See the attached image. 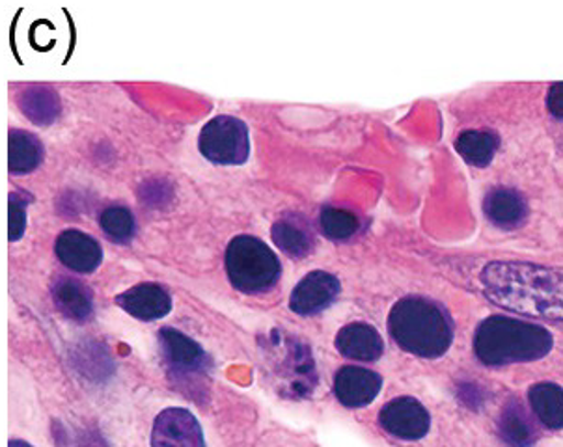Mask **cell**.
<instances>
[{"instance_id": "obj_8", "label": "cell", "mask_w": 563, "mask_h": 447, "mask_svg": "<svg viewBox=\"0 0 563 447\" xmlns=\"http://www.w3.org/2000/svg\"><path fill=\"white\" fill-rule=\"evenodd\" d=\"M380 425L401 440H420L428 435L429 414L417 399L399 398L380 411Z\"/></svg>"}, {"instance_id": "obj_6", "label": "cell", "mask_w": 563, "mask_h": 447, "mask_svg": "<svg viewBox=\"0 0 563 447\" xmlns=\"http://www.w3.org/2000/svg\"><path fill=\"white\" fill-rule=\"evenodd\" d=\"M161 350L165 358L168 373L176 379V382L192 384L209 371V358L202 347L174 328H163L159 332Z\"/></svg>"}, {"instance_id": "obj_11", "label": "cell", "mask_w": 563, "mask_h": 447, "mask_svg": "<svg viewBox=\"0 0 563 447\" xmlns=\"http://www.w3.org/2000/svg\"><path fill=\"white\" fill-rule=\"evenodd\" d=\"M123 312L141 321H157L170 313L172 297L159 283H139L117 297Z\"/></svg>"}, {"instance_id": "obj_16", "label": "cell", "mask_w": 563, "mask_h": 447, "mask_svg": "<svg viewBox=\"0 0 563 447\" xmlns=\"http://www.w3.org/2000/svg\"><path fill=\"white\" fill-rule=\"evenodd\" d=\"M19 104L25 116L37 125L55 122L60 114V99L49 88L32 87L19 93Z\"/></svg>"}, {"instance_id": "obj_14", "label": "cell", "mask_w": 563, "mask_h": 447, "mask_svg": "<svg viewBox=\"0 0 563 447\" xmlns=\"http://www.w3.org/2000/svg\"><path fill=\"white\" fill-rule=\"evenodd\" d=\"M336 347L343 356L361 361H375L385 350L379 332L364 323L343 326L338 332Z\"/></svg>"}, {"instance_id": "obj_9", "label": "cell", "mask_w": 563, "mask_h": 447, "mask_svg": "<svg viewBox=\"0 0 563 447\" xmlns=\"http://www.w3.org/2000/svg\"><path fill=\"white\" fill-rule=\"evenodd\" d=\"M340 294V282L338 278L323 272V270H313L310 275L305 276L294 293L289 297V308L297 315H316L331 306Z\"/></svg>"}, {"instance_id": "obj_22", "label": "cell", "mask_w": 563, "mask_h": 447, "mask_svg": "<svg viewBox=\"0 0 563 447\" xmlns=\"http://www.w3.org/2000/svg\"><path fill=\"white\" fill-rule=\"evenodd\" d=\"M522 213V205L515 194L508 192H498L493 194L489 202V215L496 222H519V215Z\"/></svg>"}, {"instance_id": "obj_4", "label": "cell", "mask_w": 563, "mask_h": 447, "mask_svg": "<svg viewBox=\"0 0 563 447\" xmlns=\"http://www.w3.org/2000/svg\"><path fill=\"white\" fill-rule=\"evenodd\" d=\"M280 261L264 241L238 235L227 248V272L233 288L246 294L267 293L280 280Z\"/></svg>"}, {"instance_id": "obj_20", "label": "cell", "mask_w": 563, "mask_h": 447, "mask_svg": "<svg viewBox=\"0 0 563 447\" xmlns=\"http://www.w3.org/2000/svg\"><path fill=\"white\" fill-rule=\"evenodd\" d=\"M99 224L107 233V237H111L117 243H129L136 232L135 216L128 208H120V205L104 209Z\"/></svg>"}, {"instance_id": "obj_25", "label": "cell", "mask_w": 563, "mask_h": 447, "mask_svg": "<svg viewBox=\"0 0 563 447\" xmlns=\"http://www.w3.org/2000/svg\"><path fill=\"white\" fill-rule=\"evenodd\" d=\"M10 447H32L29 442L23 440H12L10 442Z\"/></svg>"}, {"instance_id": "obj_5", "label": "cell", "mask_w": 563, "mask_h": 447, "mask_svg": "<svg viewBox=\"0 0 563 447\" xmlns=\"http://www.w3.org/2000/svg\"><path fill=\"white\" fill-rule=\"evenodd\" d=\"M198 147L200 154L214 165H243L251 155L249 127L240 118H213L200 133Z\"/></svg>"}, {"instance_id": "obj_13", "label": "cell", "mask_w": 563, "mask_h": 447, "mask_svg": "<svg viewBox=\"0 0 563 447\" xmlns=\"http://www.w3.org/2000/svg\"><path fill=\"white\" fill-rule=\"evenodd\" d=\"M53 301H55L58 312L71 321L85 323L92 317V291L86 288V283L79 282L75 278H68V276L56 278L53 283Z\"/></svg>"}, {"instance_id": "obj_23", "label": "cell", "mask_w": 563, "mask_h": 447, "mask_svg": "<svg viewBox=\"0 0 563 447\" xmlns=\"http://www.w3.org/2000/svg\"><path fill=\"white\" fill-rule=\"evenodd\" d=\"M26 227V200L12 192L10 194V241H19L23 237Z\"/></svg>"}, {"instance_id": "obj_1", "label": "cell", "mask_w": 563, "mask_h": 447, "mask_svg": "<svg viewBox=\"0 0 563 447\" xmlns=\"http://www.w3.org/2000/svg\"><path fill=\"white\" fill-rule=\"evenodd\" d=\"M479 282L490 301L504 310L563 321V270L495 261L482 270Z\"/></svg>"}, {"instance_id": "obj_24", "label": "cell", "mask_w": 563, "mask_h": 447, "mask_svg": "<svg viewBox=\"0 0 563 447\" xmlns=\"http://www.w3.org/2000/svg\"><path fill=\"white\" fill-rule=\"evenodd\" d=\"M551 109L556 116H563V85L552 90Z\"/></svg>"}, {"instance_id": "obj_10", "label": "cell", "mask_w": 563, "mask_h": 447, "mask_svg": "<svg viewBox=\"0 0 563 447\" xmlns=\"http://www.w3.org/2000/svg\"><path fill=\"white\" fill-rule=\"evenodd\" d=\"M55 250L64 267L85 275L98 269L103 259V250L98 241L79 230L62 232L56 239Z\"/></svg>"}, {"instance_id": "obj_17", "label": "cell", "mask_w": 563, "mask_h": 447, "mask_svg": "<svg viewBox=\"0 0 563 447\" xmlns=\"http://www.w3.org/2000/svg\"><path fill=\"white\" fill-rule=\"evenodd\" d=\"M10 172L29 174L36 170L43 159L42 142L26 131H10Z\"/></svg>"}, {"instance_id": "obj_18", "label": "cell", "mask_w": 563, "mask_h": 447, "mask_svg": "<svg viewBox=\"0 0 563 447\" xmlns=\"http://www.w3.org/2000/svg\"><path fill=\"white\" fill-rule=\"evenodd\" d=\"M536 416L549 429L558 431L563 427V390L556 384H538L530 390Z\"/></svg>"}, {"instance_id": "obj_19", "label": "cell", "mask_w": 563, "mask_h": 447, "mask_svg": "<svg viewBox=\"0 0 563 447\" xmlns=\"http://www.w3.org/2000/svg\"><path fill=\"white\" fill-rule=\"evenodd\" d=\"M500 435L511 447H530L536 442V427L521 404L506 406L500 417Z\"/></svg>"}, {"instance_id": "obj_2", "label": "cell", "mask_w": 563, "mask_h": 447, "mask_svg": "<svg viewBox=\"0 0 563 447\" xmlns=\"http://www.w3.org/2000/svg\"><path fill=\"white\" fill-rule=\"evenodd\" d=\"M388 328L401 349L423 358L444 355L452 344V326L444 312L418 297L404 299L394 306Z\"/></svg>"}, {"instance_id": "obj_15", "label": "cell", "mask_w": 563, "mask_h": 447, "mask_svg": "<svg viewBox=\"0 0 563 447\" xmlns=\"http://www.w3.org/2000/svg\"><path fill=\"white\" fill-rule=\"evenodd\" d=\"M273 241L289 258L302 259L313 250L316 237H313L310 222L300 215H288L280 219L273 226Z\"/></svg>"}, {"instance_id": "obj_3", "label": "cell", "mask_w": 563, "mask_h": 447, "mask_svg": "<svg viewBox=\"0 0 563 447\" xmlns=\"http://www.w3.org/2000/svg\"><path fill=\"white\" fill-rule=\"evenodd\" d=\"M551 345V334L545 328L514 319H489L476 336V353L489 366L538 360L549 353Z\"/></svg>"}, {"instance_id": "obj_7", "label": "cell", "mask_w": 563, "mask_h": 447, "mask_svg": "<svg viewBox=\"0 0 563 447\" xmlns=\"http://www.w3.org/2000/svg\"><path fill=\"white\" fill-rule=\"evenodd\" d=\"M152 447H206L197 417L185 409H166L155 417Z\"/></svg>"}, {"instance_id": "obj_21", "label": "cell", "mask_w": 563, "mask_h": 447, "mask_svg": "<svg viewBox=\"0 0 563 447\" xmlns=\"http://www.w3.org/2000/svg\"><path fill=\"white\" fill-rule=\"evenodd\" d=\"M321 227L324 235L334 241L347 239L358 230V221L353 213L343 209L327 208L321 213Z\"/></svg>"}, {"instance_id": "obj_12", "label": "cell", "mask_w": 563, "mask_h": 447, "mask_svg": "<svg viewBox=\"0 0 563 447\" xmlns=\"http://www.w3.org/2000/svg\"><path fill=\"white\" fill-rule=\"evenodd\" d=\"M380 387H383V379L379 375L369 369L355 368V366L340 369L334 379V393L338 401L350 409H358L372 403L379 395Z\"/></svg>"}]
</instances>
